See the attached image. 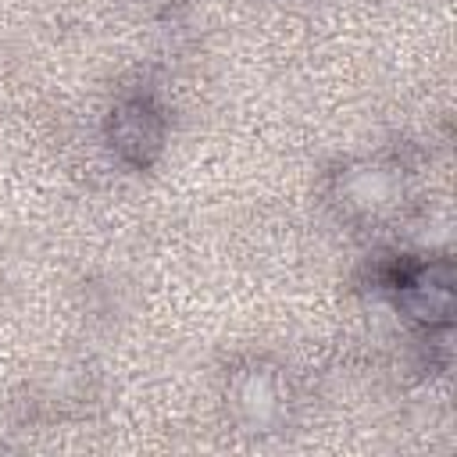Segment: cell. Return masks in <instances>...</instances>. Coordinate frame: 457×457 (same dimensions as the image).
<instances>
[{"mask_svg": "<svg viewBox=\"0 0 457 457\" xmlns=\"http://www.w3.org/2000/svg\"><path fill=\"white\" fill-rule=\"evenodd\" d=\"M400 300L411 311V318H418V321H428V325L450 321V314H453V275H450V264L421 268L403 286Z\"/></svg>", "mask_w": 457, "mask_h": 457, "instance_id": "cell-1", "label": "cell"}, {"mask_svg": "<svg viewBox=\"0 0 457 457\" xmlns=\"http://www.w3.org/2000/svg\"><path fill=\"white\" fill-rule=\"evenodd\" d=\"M114 143L125 157L146 161L161 143V121L146 104H125L114 114Z\"/></svg>", "mask_w": 457, "mask_h": 457, "instance_id": "cell-2", "label": "cell"}, {"mask_svg": "<svg viewBox=\"0 0 457 457\" xmlns=\"http://www.w3.org/2000/svg\"><path fill=\"white\" fill-rule=\"evenodd\" d=\"M236 403L239 411L246 414V421L253 425H268L275 414H278V393H275V382L268 375H246L236 389Z\"/></svg>", "mask_w": 457, "mask_h": 457, "instance_id": "cell-3", "label": "cell"}, {"mask_svg": "<svg viewBox=\"0 0 457 457\" xmlns=\"http://www.w3.org/2000/svg\"><path fill=\"white\" fill-rule=\"evenodd\" d=\"M343 189H346L350 204H357V207H378V204H386L393 196V179L386 171H378V168H361V171H353L346 179Z\"/></svg>", "mask_w": 457, "mask_h": 457, "instance_id": "cell-4", "label": "cell"}]
</instances>
